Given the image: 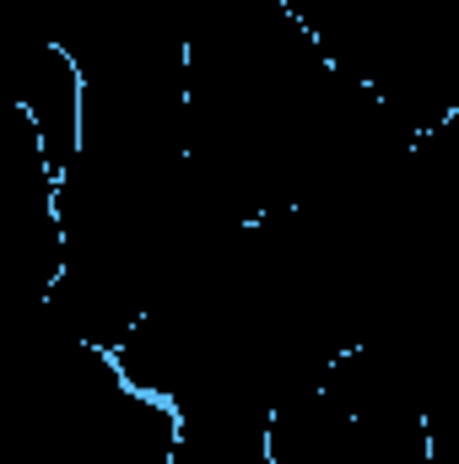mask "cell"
Listing matches in <instances>:
<instances>
[{
  "label": "cell",
  "mask_w": 459,
  "mask_h": 464,
  "mask_svg": "<svg viewBox=\"0 0 459 464\" xmlns=\"http://www.w3.org/2000/svg\"><path fill=\"white\" fill-rule=\"evenodd\" d=\"M0 103L27 114L49 173L60 179L82 146V76L71 54L44 38H0Z\"/></svg>",
  "instance_id": "cell-1"
},
{
  "label": "cell",
  "mask_w": 459,
  "mask_h": 464,
  "mask_svg": "<svg viewBox=\"0 0 459 464\" xmlns=\"http://www.w3.org/2000/svg\"><path fill=\"white\" fill-rule=\"evenodd\" d=\"M265 421H270L265 411H243V405L179 416L168 464H276L265 454Z\"/></svg>",
  "instance_id": "cell-2"
}]
</instances>
